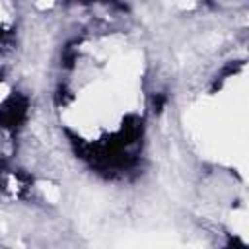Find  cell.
I'll list each match as a JSON object with an SVG mask.
<instances>
[{
  "instance_id": "1",
  "label": "cell",
  "mask_w": 249,
  "mask_h": 249,
  "mask_svg": "<svg viewBox=\"0 0 249 249\" xmlns=\"http://www.w3.org/2000/svg\"><path fill=\"white\" fill-rule=\"evenodd\" d=\"M27 109H29V99L21 93H14L2 109V124L6 130L16 132L27 119Z\"/></svg>"
},
{
  "instance_id": "2",
  "label": "cell",
  "mask_w": 249,
  "mask_h": 249,
  "mask_svg": "<svg viewBox=\"0 0 249 249\" xmlns=\"http://www.w3.org/2000/svg\"><path fill=\"white\" fill-rule=\"evenodd\" d=\"M54 97H56V103H58V105H64V103H68V101L72 99V95H70L68 88H66V86H62V84L56 88V93H54Z\"/></svg>"
},
{
  "instance_id": "3",
  "label": "cell",
  "mask_w": 249,
  "mask_h": 249,
  "mask_svg": "<svg viewBox=\"0 0 249 249\" xmlns=\"http://www.w3.org/2000/svg\"><path fill=\"white\" fill-rule=\"evenodd\" d=\"M163 105H165V97H163L161 93H156V95L152 97V107H154V111H161Z\"/></svg>"
}]
</instances>
